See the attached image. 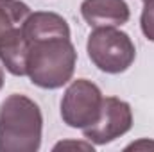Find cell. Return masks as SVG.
<instances>
[{"mask_svg": "<svg viewBox=\"0 0 154 152\" xmlns=\"http://www.w3.org/2000/svg\"><path fill=\"white\" fill-rule=\"evenodd\" d=\"M102 100V91L95 82L88 79H75L63 93L61 118L68 127L82 131L99 120Z\"/></svg>", "mask_w": 154, "mask_h": 152, "instance_id": "obj_4", "label": "cell"}, {"mask_svg": "<svg viewBox=\"0 0 154 152\" xmlns=\"http://www.w3.org/2000/svg\"><path fill=\"white\" fill-rule=\"evenodd\" d=\"M65 150V149H82V150H95L93 143L91 141H75V140H65V141H59L54 145V150Z\"/></svg>", "mask_w": 154, "mask_h": 152, "instance_id": "obj_9", "label": "cell"}, {"mask_svg": "<svg viewBox=\"0 0 154 152\" xmlns=\"http://www.w3.org/2000/svg\"><path fill=\"white\" fill-rule=\"evenodd\" d=\"M90 61L106 74H122L136 59V47L131 36L118 27L93 29L86 41Z\"/></svg>", "mask_w": 154, "mask_h": 152, "instance_id": "obj_3", "label": "cell"}, {"mask_svg": "<svg viewBox=\"0 0 154 152\" xmlns=\"http://www.w3.org/2000/svg\"><path fill=\"white\" fill-rule=\"evenodd\" d=\"M32 11L20 0H0V39L20 27Z\"/></svg>", "mask_w": 154, "mask_h": 152, "instance_id": "obj_7", "label": "cell"}, {"mask_svg": "<svg viewBox=\"0 0 154 152\" xmlns=\"http://www.w3.org/2000/svg\"><path fill=\"white\" fill-rule=\"evenodd\" d=\"M81 14L93 27H122L131 18V9L125 0H82Z\"/></svg>", "mask_w": 154, "mask_h": 152, "instance_id": "obj_6", "label": "cell"}, {"mask_svg": "<svg viewBox=\"0 0 154 152\" xmlns=\"http://www.w3.org/2000/svg\"><path fill=\"white\" fill-rule=\"evenodd\" d=\"M142 2H143V4H145V2H151V0H142Z\"/></svg>", "mask_w": 154, "mask_h": 152, "instance_id": "obj_12", "label": "cell"}, {"mask_svg": "<svg viewBox=\"0 0 154 152\" xmlns=\"http://www.w3.org/2000/svg\"><path fill=\"white\" fill-rule=\"evenodd\" d=\"M43 114L29 97L13 93L0 106V152H36L41 147Z\"/></svg>", "mask_w": 154, "mask_h": 152, "instance_id": "obj_2", "label": "cell"}, {"mask_svg": "<svg viewBox=\"0 0 154 152\" xmlns=\"http://www.w3.org/2000/svg\"><path fill=\"white\" fill-rule=\"evenodd\" d=\"M27 41L25 77L43 90L63 88L75 72L77 52L66 20L52 11H36L22 23Z\"/></svg>", "mask_w": 154, "mask_h": 152, "instance_id": "obj_1", "label": "cell"}, {"mask_svg": "<svg viewBox=\"0 0 154 152\" xmlns=\"http://www.w3.org/2000/svg\"><path fill=\"white\" fill-rule=\"evenodd\" d=\"M133 127V109L118 97H104L100 116L95 123L82 129V134L93 145H106L129 132Z\"/></svg>", "mask_w": 154, "mask_h": 152, "instance_id": "obj_5", "label": "cell"}, {"mask_svg": "<svg viewBox=\"0 0 154 152\" xmlns=\"http://www.w3.org/2000/svg\"><path fill=\"white\" fill-rule=\"evenodd\" d=\"M140 149H154V141L152 140H147V138H142V140L133 141L131 145L125 147V150H140Z\"/></svg>", "mask_w": 154, "mask_h": 152, "instance_id": "obj_10", "label": "cell"}, {"mask_svg": "<svg viewBox=\"0 0 154 152\" xmlns=\"http://www.w3.org/2000/svg\"><path fill=\"white\" fill-rule=\"evenodd\" d=\"M2 86H4V70L0 66V90H2Z\"/></svg>", "mask_w": 154, "mask_h": 152, "instance_id": "obj_11", "label": "cell"}, {"mask_svg": "<svg viewBox=\"0 0 154 152\" xmlns=\"http://www.w3.org/2000/svg\"><path fill=\"white\" fill-rule=\"evenodd\" d=\"M140 27H142L143 36L149 41H154V0L143 4V11L140 16Z\"/></svg>", "mask_w": 154, "mask_h": 152, "instance_id": "obj_8", "label": "cell"}]
</instances>
